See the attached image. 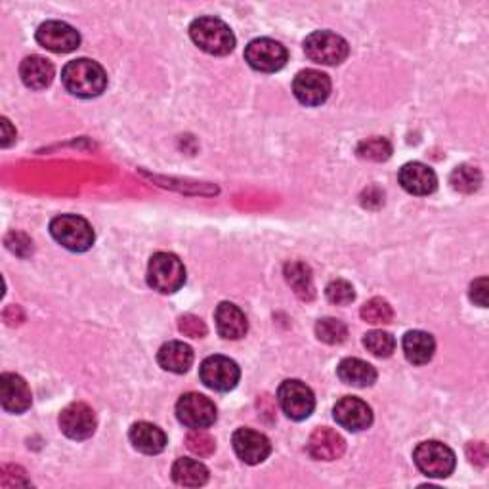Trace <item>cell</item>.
I'll return each instance as SVG.
<instances>
[{
    "label": "cell",
    "mask_w": 489,
    "mask_h": 489,
    "mask_svg": "<svg viewBox=\"0 0 489 489\" xmlns=\"http://www.w3.org/2000/svg\"><path fill=\"white\" fill-rule=\"evenodd\" d=\"M346 449L344 438L327 426H321L312 432L308 440V454L316 461H336Z\"/></svg>",
    "instance_id": "17"
},
{
    "label": "cell",
    "mask_w": 489,
    "mask_h": 489,
    "mask_svg": "<svg viewBox=\"0 0 489 489\" xmlns=\"http://www.w3.org/2000/svg\"><path fill=\"white\" fill-rule=\"evenodd\" d=\"M363 344L369 350L373 356L377 358H390L396 350V341L390 333L386 331H369L363 336Z\"/></svg>",
    "instance_id": "29"
},
{
    "label": "cell",
    "mask_w": 489,
    "mask_h": 489,
    "mask_svg": "<svg viewBox=\"0 0 489 489\" xmlns=\"http://www.w3.org/2000/svg\"><path fill=\"white\" fill-rule=\"evenodd\" d=\"M178 329L192 338H201L207 335V325L203 323V319L192 316V313H187V316H182L178 321Z\"/></svg>",
    "instance_id": "34"
},
{
    "label": "cell",
    "mask_w": 489,
    "mask_h": 489,
    "mask_svg": "<svg viewBox=\"0 0 489 489\" xmlns=\"http://www.w3.org/2000/svg\"><path fill=\"white\" fill-rule=\"evenodd\" d=\"M157 361H159V366L165 371L182 375V373H185L187 369L192 367L193 350L187 344H184V343L172 341V343H167V344L161 346L159 354H157Z\"/></svg>",
    "instance_id": "22"
},
{
    "label": "cell",
    "mask_w": 489,
    "mask_h": 489,
    "mask_svg": "<svg viewBox=\"0 0 489 489\" xmlns=\"http://www.w3.org/2000/svg\"><path fill=\"white\" fill-rule=\"evenodd\" d=\"M50 233L61 247L73 250V253H84L96 240L92 225L77 215L56 217L50 222Z\"/></svg>",
    "instance_id": "3"
},
{
    "label": "cell",
    "mask_w": 489,
    "mask_h": 489,
    "mask_svg": "<svg viewBox=\"0 0 489 489\" xmlns=\"http://www.w3.org/2000/svg\"><path fill=\"white\" fill-rule=\"evenodd\" d=\"M215 321L220 336L228 338V341H240V338L247 335L248 329L245 313L232 303L218 304L215 312Z\"/></svg>",
    "instance_id": "19"
},
{
    "label": "cell",
    "mask_w": 489,
    "mask_h": 489,
    "mask_svg": "<svg viewBox=\"0 0 489 489\" xmlns=\"http://www.w3.org/2000/svg\"><path fill=\"white\" fill-rule=\"evenodd\" d=\"M0 127H3V140H0V144H3V147H8L16 142V130L12 129V124L8 119H3L0 121Z\"/></svg>",
    "instance_id": "37"
},
{
    "label": "cell",
    "mask_w": 489,
    "mask_h": 489,
    "mask_svg": "<svg viewBox=\"0 0 489 489\" xmlns=\"http://www.w3.org/2000/svg\"><path fill=\"white\" fill-rule=\"evenodd\" d=\"M293 92L303 106H321L327 102V98L331 94V79L325 73L316 69L300 71L295 77Z\"/></svg>",
    "instance_id": "11"
},
{
    "label": "cell",
    "mask_w": 489,
    "mask_h": 489,
    "mask_svg": "<svg viewBox=\"0 0 489 489\" xmlns=\"http://www.w3.org/2000/svg\"><path fill=\"white\" fill-rule=\"evenodd\" d=\"M20 77L29 89L43 91L54 81V66L43 56H29L21 61Z\"/></svg>",
    "instance_id": "20"
},
{
    "label": "cell",
    "mask_w": 489,
    "mask_h": 489,
    "mask_svg": "<svg viewBox=\"0 0 489 489\" xmlns=\"http://www.w3.org/2000/svg\"><path fill=\"white\" fill-rule=\"evenodd\" d=\"M232 444L237 457L247 462V465H260L272 454V444L268 438L253 429L235 430Z\"/></svg>",
    "instance_id": "15"
},
{
    "label": "cell",
    "mask_w": 489,
    "mask_h": 489,
    "mask_svg": "<svg viewBox=\"0 0 489 489\" xmlns=\"http://www.w3.org/2000/svg\"><path fill=\"white\" fill-rule=\"evenodd\" d=\"M399 184L413 195H430L436 192V172L422 162H407L399 170Z\"/></svg>",
    "instance_id": "18"
},
{
    "label": "cell",
    "mask_w": 489,
    "mask_h": 489,
    "mask_svg": "<svg viewBox=\"0 0 489 489\" xmlns=\"http://www.w3.org/2000/svg\"><path fill=\"white\" fill-rule=\"evenodd\" d=\"M333 417L336 424H341L343 429L350 432H361L371 426L373 411L363 399L346 396L336 401V406L333 409Z\"/></svg>",
    "instance_id": "14"
},
{
    "label": "cell",
    "mask_w": 489,
    "mask_h": 489,
    "mask_svg": "<svg viewBox=\"0 0 489 489\" xmlns=\"http://www.w3.org/2000/svg\"><path fill=\"white\" fill-rule=\"evenodd\" d=\"M338 379L343 383L356 386V388H366L371 386L375 381H377V371L371 366V363L358 359V358H346L336 367Z\"/></svg>",
    "instance_id": "23"
},
{
    "label": "cell",
    "mask_w": 489,
    "mask_h": 489,
    "mask_svg": "<svg viewBox=\"0 0 489 489\" xmlns=\"http://www.w3.org/2000/svg\"><path fill=\"white\" fill-rule=\"evenodd\" d=\"M177 417L187 429H209L217 421V407L212 401L197 392L184 394L177 404Z\"/></svg>",
    "instance_id": "9"
},
{
    "label": "cell",
    "mask_w": 489,
    "mask_h": 489,
    "mask_svg": "<svg viewBox=\"0 0 489 489\" xmlns=\"http://www.w3.org/2000/svg\"><path fill=\"white\" fill-rule=\"evenodd\" d=\"M192 41L212 56H225L230 54L235 46V36L232 29L218 18H197L190 25Z\"/></svg>",
    "instance_id": "2"
},
{
    "label": "cell",
    "mask_w": 489,
    "mask_h": 489,
    "mask_svg": "<svg viewBox=\"0 0 489 489\" xmlns=\"http://www.w3.org/2000/svg\"><path fill=\"white\" fill-rule=\"evenodd\" d=\"M325 295H327L329 303H333L336 306H346L350 303H354V298H356L354 287L350 285L348 281H344V280L331 281L327 285V289H325Z\"/></svg>",
    "instance_id": "33"
},
{
    "label": "cell",
    "mask_w": 489,
    "mask_h": 489,
    "mask_svg": "<svg viewBox=\"0 0 489 489\" xmlns=\"http://www.w3.org/2000/svg\"><path fill=\"white\" fill-rule=\"evenodd\" d=\"M449 184H451V187H454L455 192L474 193V192H478L480 185H482V172L478 169H476V167L461 165L454 172H451Z\"/></svg>",
    "instance_id": "27"
},
{
    "label": "cell",
    "mask_w": 489,
    "mask_h": 489,
    "mask_svg": "<svg viewBox=\"0 0 489 489\" xmlns=\"http://www.w3.org/2000/svg\"><path fill=\"white\" fill-rule=\"evenodd\" d=\"M59 429L71 440H86L96 432V415L92 407L75 401L59 413Z\"/></svg>",
    "instance_id": "13"
},
{
    "label": "cell",
    "mask_w": 489,
    "mask_h": 489,
    "mask_svg": "<svg viewBox=\"0 0 489 489\" xmlns=\"http://www.w3.org/2000/svg\"><path fill=\"white\" fill-rule=\"evenodd\" d=\"M185 446L187 449L192 451L193 455L205 459L215 454L217 449V442L215 438H212L209 432H205L203 429H193L185 438Z\"/></svg>",
    "instance_id": "32"
},
{
    "label": "cell",
    "mask_w": 489,
    "mask_h": 489,
    "mask_svg": "<svg viewBox=\"0 0 489 489\" xmlns=\"http://www.w3.org/2000/svg\"><path fill=\"white\" fill-rule=\"evenodd\" d=\"M61 83L77 98H96L106 91L107 75L94 59H73L61 71Z\"/></svg>",
    "instance_id": "1"
},
{
    "label": "cell",
    "mask_w": 489,
    "mask_h": 489,
    "mask_svg": "<svg viewBox=\"0 0 489 489\" xmlns=\"http://www.w3.org/2000/svg\"><path fill=\"white\" fill-rule=\"evenodd\" d=\"M316 335L325 344H341L346 341L348 327L343 321H338L335 318H325L318 321Z\"/></svg>",
    "instance_id": "31"
},
{
    "label": "cell",
    "mask_w": 489,
    "mask_h": 489,
    "mask_svg": "<svg viewBox=\"0 0 489 489\" xmlns=\"http://www.w3.org/2000/svg\"><path fill=\"white\" fill-rule=\"evenodd\" d=\"M172 480L184 487H199L209 482V469L195 459H178L172 467Z\"/></svg>",
    "instance_id": "25"
},
{
    "label": "cell",
    "mask_w": 489,
    "mask_h": 489,
    "mask_svg": "<svg viewBox=\"0 0 489 489\" xmlns=\"http://www.w3.org/2000/svg\"><path fill=\"white\" fill-rule=\"evenodd\" d=\"M404 354L413 366H426L436 352V343L432 335L424 331H409L404 336Z\"/></svg>",
    "instance_id": "24"
},
{
    "label": "cell",
    "mask_w": 489,
    "mask_h": 489,
    "mask_svg": "<svg viewBox=\"0 0 489 489\" xmlns=\"http://www.w3.org/2000/svg\"><path fill=\"white\" fill-rule=\"evenodd\" d=\"M36 43L56 54H69L81 44L79 31L64 21H46L36 29Z\"/></svg>",
    "instance_id": "12"
},
{
    "label": "cell",
    "mask_w": 489,
    "mask_h": 489,
    "mask_svg": "<svg viewBox=\"0 0 489 489\" xmlns=\"http://www.w3.org/2000/svg\"><path fill=\"white\" fill-rule=\"evenodd\" d=\"M304 52L313 64L338 66L348 58L350 46L341 35L331 31H316L306 36Z\"/></svg>",
    "instance_id": "5"
},
{
    "label": "cell",
    "mask_w": 489,
    "mask_h": 489,
    "mask_svg": "<svg viewBox=\"0 0 489 489\" xmlns=\"http://www.w3.org/2000/svg\"><path fill=\"white\" fill-rule=\"evenodd\" d=\"M185 281V268L178 256L170 253H157L149 260L147 266V283L152 289L172 295L182 289Z\"/></svg>",
    "instance_id": "4"
},
{
    "label": "cell",
    "mask_w": 489,
    "mask_h": 489,
    "mask_svg": "<svg viewBox=\"0 0 489 489\" xmlns=\"http://www.w3.org/2000/svg\"><path fill=\"white\" fill-rule=\"evenodd\" d=\"M132 446L146 455H157L167 447V434L152 422H136L130 429Z\"/></svg>",
    "instance_id": "21"
},
{
    "label": "cell",
    "mask_w": 489,
    "mask_h": 489,
    "mask_svg": "<svg viewBox=\"0 0 489 489\" xmlns=\"http://www.w3.org/2000/svg\"><path fill=\"white\" fill-rule=\"evenodd\" d=\"M287 50L283 44L272 39H255L245 48V59L248 66L262 73H275L287 64Z\"/></svg>",
    "instance_id": "10"
},
{
    "label": "cell",
    "mask_w": 489,
    "mask_h": 489,
    "mask_svg": "<svg viewBox=\"0 0 489 489\" xmlns=\"http://www.w3.org/2000/svg\"><path fill=\"white\" fill-rule=\"evenodd\" d=\"M417 469L429 478H447L455 470V454L442 442H422L413 454Z\"/></svg>",
    "instance_id": "6"
},
{
    "label": "cell",
    "mask_w": 489,
    "mask_h": 489,
    "mask_svg": "<svg viewBox=\"0 0 489 489\" xmlns=\"http://www.w3.org/2000/svg\"><path fill=\"white\" fill-rule=\"evenodd\" d=\"M356 152H358V155L361 159L381 162V161L390 159L392 146H390V142L386 140V138H379L377 136V138H369V140L359 142Z\"/></svg>",
    "instance_id": "30"
},
{
    "label": "cell",
    "mask_w": 489,
    "mask_h": 489,
    "mask_svg": "<svg viewBox=\"0 0 489 489\" xmlns=\"http://www.w3.org/2000/svg\"><path fill=\"white\" fill-rule=\"evenodd\" d=\"M467 455L470 459V462H474V465L478 467H485L487 462V449L482 442H476V444H470L467 447Z\"/></svg>",
    "instance_id": "36"
},
{
    "label": "cell",
    "mask_w": 489,
    "mask_h": 489,
    "mask_svg": "<svg viewBox=\"0 0 489 489\" xmlns=\"http://www.w3.org/2000/svg\"><path fill=\"white\" fill-rule=\"evenodd\" d=\"M199 377L210 390L230 392L240 383L241 371L237 363L225 356H210L199 367Z\"/></svg>",
    "instance_id": "7"
},
{
    "label": "cell",
    "mask_w": 489,
    "mask_h": 489,
    "mask_svg": "<svg viewBox=\"0 0 489 489\" xmlns=\"http://www.w3.org/2000/svg\"><path fill=\"white\" fill-rule=\"evenodd\" d=\"M31 390L20 375L4 373L0 377V404L8 413H23L31 407Z\"/></svg>",
    "instance_id": "16"
},
{
    "label": "cell",
    "mask_w": 489,
    "mask_h": 489,
    "mask_svg": "<svg viewBox=\"0 0 489 489\" xmlns=\"http://www.w3.org/2000/svg\"><path fill=\"white\" fill-rule=\"evenodd\" d=\"M285 280L303 300H312L313 295H316V289H313V280H312V270L306 264H303V262H291V264H287Z\"/></svg>",
    "instance_id": "26"
},
{
    "label": "cell",
    "mask_w": 489,
    "mask_h": 489,
    "mask_svg": "<svg viewBox=\"0 0 489 489\" xmlns=\"http://www.w3.org/2000/svg\"><path fill=\"white\" fill-rule=\"evenodd\" d=\"M278 401L283 413L293 421L308 419L316 409V398L310 388L300 381H285L278 390Z\"/></svg>",
    "instance_id": "8"
},
{
    "label": "cell",
    "mask_w": 489,
    "mask_h": 489,
    "mask_svg": "<svg viewBox=\"0 0 489 489\" xmlns=\"http://www.w3.org/2000/svg\"><path fill=\"white\" fill-rule=\"evenodd\" d=\"M487 295H489V291H487V278L476 280L470 285V298H472L474 304L485 308L487 306Z\"/></svg>",
    "instance_id": "35"
},
{
    "label": "cell",
    "mask_w": 489,
    "mask_h": 489,
    "mask_svg": "<svg viewBox=\"0 0 489 489\" xmlns=\"http://www.w3.org/2000/svg\"><path fill=\"white\" fill-rule=\"evenodd\" d=\"M361 319L373 323V325H384L394 319V310L386 303L384 298H371L369 303L363 304L361 308Z\"/></svg>",
    "instance_id": "28"
}]
</instances>
